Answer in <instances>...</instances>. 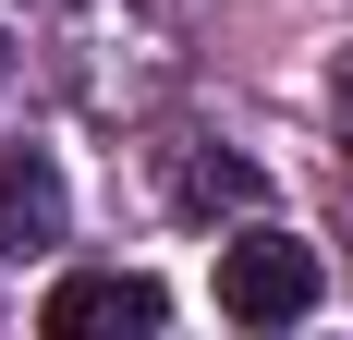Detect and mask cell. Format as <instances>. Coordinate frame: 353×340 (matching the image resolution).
Here are the masks:
<instances>
[{
	"label": "cell",
	"instance_id": "6da1fadb",
	"mask_svg": "<svg viewBox=\"0 0 353 340\" xmlns=\"http://www.w3.org/2000/svg\"><path fill=\"white\" fill-rule=\"evenodd\" d=\"M219 316H232V328H292V316H317V243H292V231L219 243Z\"/></svg>",
	"mask_w": 353,
	"mask_h": 340
},
{
	"label": "cell",
	"instance_id": "3957f363",
	"mask_svg": "<svg viewBox=\"0 0 353 340\" xmlns=\"http://www.w3.org/2000/svg\"><path fill=\"white\" fill-rule=\"evenodd\" d=\"M159 182H171V206L183 219H244L268 182H256V158H232V146H171L159 158Z\"/></svg>",
	"mask_w": 353,
	"mask_h": 340
},
{
	"label": "cell",
	"instance_id": "5b68a950",
	"mask_svg": "<svg viewBox=\"0 0 353 340\" xmlns=\"http://www.w3.org/2000/svg\"><path fill=\"white\" fill-rule=\"evenodd\" d=\"M329 109H341V146H353V49L329 61Z\"/></svg>",
	"mask_w": 353,
	"mask_h": 340
},
{
	"label": "cell",
	"instance_id": "277c9868",
	"mask_svg": "<svg viewBox=\"0 0 353 340\" xmlns=\"http://www.w3.org/2000/svg\"><path fill=\"white\" fill-rule=\"evenodd\" d=\"M61 219H73L61 170H49V158H0V255H49Z\"/></svg>",
	"mask_w": 353,
	"mask_h": 340
},
{
	"label": "cell",
	"instance_id": "8992f818",
	"mask_svg": "<svg viewBox=\"0 0 353 340\" xmlns=\"http://www.w3.org/2000/svg\"><path fill=\"white\" fill-rule=\"evenodd\" d=\"M0 73H12V49H0Z\"/></svg>",
	"mask_w": 353,
	"mask_h": 340
},
{
	"label": "cell",
	"instance_id": "7a4b0ae2",
	"mask_svg": "<svg viewBox=\"0 0 353 340\" xmlns=\"http://www.w3.org/2000/svg\"><path fill=\"white\" fill-rule=\"evenodd\" d=\"M171 316V292L159 279H134V268H73L49 304H37V328L49 340H98V328H159Z\"/></svg>",
	"mask_w": 353,
	"mask_h": 340
}]
</instances>
